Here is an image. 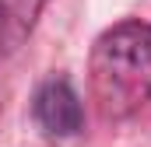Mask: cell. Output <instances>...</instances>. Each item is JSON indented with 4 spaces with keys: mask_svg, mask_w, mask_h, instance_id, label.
Wrapping results in <instances>:
<instances>
[{
    "mask_svg": "<svg viewBox=\"0 0 151 147\" xmlns=\"http://www.w3.org/2000/svg\"><path fill=\"white\" fill-rule=\"evenodd\" d=\"M35 119L53 137H70L81 130V102L67 81H49L35 95Z\"/></svg>",
    "mask_w": 151,
    "mask_h": 147,
    "instance_id": "cell-2",
    "label": "cell"
},
{
    "mask_svg": "<svg viewBox=\"0 0 151 147\" xmlns=\"http://www.w3.org/2000/svg\"><path fill=\"white\" fill-rule=\"evenodd\" d=\"M42 0H0V49L11 53L32 32Z\"/></svg>",
    "mask_w": 151,
    "mask_h": 147,
    "instance_id": "cell-3",
    "label": "cell"
},
{
    "mask_svg": "<svg viewBox=\"0 0 151 147\" xmlns=\"http://www.w3.org/2000/svg\"><path fill=\"white\" fill-rule=\"evenodd\" d=\"M88 81L91 98L106 119H127L151 102V25L123 21L99 35Z\"/></svg>",
    "mask_w": 151,
    "mask_h": 147,
    "instance_id": "cell-1",
    "label": "cell"
}]
</instances>
